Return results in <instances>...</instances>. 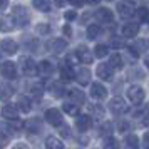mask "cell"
I'll list each match as a JSON object with an SVG mask.
<instances>
[{
    "label": "cell",
    "instance_id": "25",
    "mask_svg": "<svg viewBox=\"0 0 149 149\" xmlns=\"http://www.w3.org/2000/svg\"><path fill=\"white\" fill-rule=\"evenodd\" d=\"M137 30H139V25H136V24H127L122 32H124L126 37H134V35L137 34Z\"/></svg>",
    "mask_w": 149,
    "mask_h": 149
},
{
    "label": "cell",
    "instance_id": "32",
    "mask_svg": "<svg viewBox=\"0 0 149 149\" xmlns=\"http://www.w3.org/2000/svg\"><path fill=\"white\" fill-rule=\"evenodd\" d=\"M94 52L97 57H104V55H107V47L106 45H97V47L94 49Z\"/></svg>",
    "mask_w": 149,
    "mask_h": 149
},
{
    "label": "cell",
    "instance_id": "6",
    "mask_svg": "<svg viewBox=\"0 0 149 149\" xmlns=\"http://www.w3.org/2000/svg\"><path fill=\"white\" fill-rule=\"evenodd\" d=\"M127 97L131 99V101L134 102V104H139V102L144 99V91H142L141 87H137V86H134V87L129 89L127 92Z\"/></svg>",
    "mask_w": 149,
    "mask_h": 149
},
{
    "label": "cell",
    "instance_id": "18",
    "mask_svg": "<svg viewBox=\"0 0 149 149\" xmlns=\"http://www.w3.org/2000/svg\"><path fill=\"white\" fill-rule=\"evenodd\" d=\"M91 124H92V121H91V117H87V116H82V117L77 119V129H79L81 132H86V131L91 127Z\"/></svg>",
    "mask_w": 149,
    "mask_h": 149
},
{
    "label": "cell",
    "instance_id": "38",
    "mask_svg": "<svg viewBox=\"0 0 149 149\" xmlns=\"http://www.w3.org/2000/svg\"><path fill=\"white\" fill-rule=\"evenodd\" d=\"M65 19H67V20H74L75 19V12H65Z\"/></svg>",
    "mask_w": 149,
    "mask_h": 149
},
{
    "label": "cell",
    "instance_id": "23",
    "mask_svg": "<svg viewBox=\"0 0 149 149\" xmlns=\"http://www.w3.org/2000/svg\"><path fill=\"white\" fill-rule=\"evenodd\" d=\"M17 106H19V107H20V111H24V112H29V111L32 109V106H30V101H29L25 95H20V97H19Z\"/></svg>",
    "mask_w": 149,
    "mask_h": 149
},
{
    "label": "cell",
    "instance_id": "1",
    "mask_svg": "<svg viewBox=\"0 0 149 149\" xmlns=\"http://www.w3.org/2000/svg\"><path fill=\"white\" fill-rule=\"evenodd\" d=\"M12 19L14 22L19 25V27H25L29 24V12L25 7H22V5H15L14 7V14H12Z\"/></svg>",
    "mask_w": 149,
    "mask_h": 149
},
{
    "label": "cell",
    "instance_id": "3",
    "mask_svg": "<svg viewBox=\"0 0 149 149\" xmlns=\"http://www.w3.org/2000/svg\"><path fill=\"white\" fill-rule=\"evenodd\" d=\"M0 74H2V77H5V79H15V75H17L15 64L14 62H3L0 65Z\"/></svg>",
    "mask_w": 149,
    "mask_h": 149
},
{
    "label": "cell",
    "instance_id": "37",
    "mask_svg": "<svg viewBox=\"0 0 149 149\" xmlns=\"http://www.w3.org/2000/svg\"><path fill=\"white\" fill-rule=\"evenodd\" d=\"M8 5V0H0V12H3Z\"/></svg>",
    "mask_w": 149,
    "mask_h": 149
},
{
    "label": "cell",
    "instance_id": "24",
    "mask_svg": "<svg viewBox=\"0 0 149 149\" xmlns=\"http://www.w3.org/2000/svg\"><path fill=\"white\" fill-rule=\"evenodd\" d=\"M47 149H62L64 146H62V142L57 139V137H54V136H50V137H47Z\"/></svg>",
    "mask_w": 149,
    "mask_h": 149
},
{
    "label": "cell",
    "instance_id": "19",
    "mask_svg": "<svg viewBox=\"0 0 149 149\" xmlns=\"http://www.w3.org/2000/svg\"><path fill=\"white\" fill-rule=\"evenodd\" d=\"M25 127H27V131H30V132H39L42 129V122H40V119H29L27 121V124H25Z\"/></svg>",
    "mask_w": 149,
    "mask_h": 149
},
{
    "label": "cell",
    "instance_id": "43",
    "mask_svg": "<svg viewBox=\"0 0 149 149\" xmlns=\"http://www.w3.org/2000/svg\"><path fill=\"white\" fill-rule=\"evenodd\" d=\"M64 34L70 35V27H64Z\"/></svg>",
    "mask_w": 149,
    "mask_h": 149
},
{
    "label": "cell",
    "instance_id": "5",
    "mask_svg": "<svg viewBox=\"0 0 149 149\" xmlns=\"http://www.w3.org/2000/svg\"><path fill=\"white\" fill-rule=\"evenodd\" d=\"M0 49H2V52L12 55L19 50V45H17V42H14L12 39H3V40L0 42Z\"/></svg>",
    "mask_w": 149,
    "mask_h": 149
},
{
    "label": "cell",
    "instance_id": "30",
    "mask_svg": "<svg viewBox=\"0 0 149 149\" xmlns=\"http://www.w3.org/2000/svg\"><path fill=\"white\" fill-rule=\"evenodd\" d=\"M104 149H119V142L116 139H112V137H109L106 141V144H104Z\"/></svg>",
    "mask_w": 149,
    "mask_h": 149
},
{
    "label": "cell",
    "instance_id": "20",
    "mask_svg": "<svg viewBox=\"0 0 149 149\" xmlns=\"http://www.w3.org/2000/svg\"><path fill=\"white\" fill-rule=\"evenodd\" d=\"M97 19L101 22H111L112 20V12L109 10V8H101V10H97Z\"/></svg>",
    "mask_w": 149,
    "mask_h": 149
},
{
    "label": "cell",
    "instance_id": "11",
    "mask_svg": "<svg viewBox=\"0 0 149 149\" xmlns=\"http://www.w3.org/2000/svg\"><path fill=\"white\" fill-rule=\"evenodd\" d=\"M77 59L81 62H84V64H91L92 62V54L89 52V49L87 47H84V45H81V47L77 49Z\"/></svg>",
    "mask_w": 149,
    "mask_h": 149
},
{
    "label": "cell",
    "instance_id": "36",
    "mask_svg": "<svg viewBox=\"0 0 149 149\" xmlns=\"http://www.w3.org/2000/svg\"><path fill=\"white\" fill-rule=\"evenodd\" d=\"M137 14H139V17H141V20H149V12L146 10V8H139Z\"/></svg>",
    "mask_w": 149,
    "mask_h": 149
},
{
    "label": "cell",
    "instance_id": "16",
    "mask_svg": "<svg viewBox=\"0 0 149 149\" xmlns=\"http://www.w3.org/2000/svg\"><path fill=\"white\" fill-rule=\"evenodd\" d=\"M91 94L95 99H104L106 97V89H104V86L95 82V84H92V87H91Z\"/></svg>",
    "mask_w": 149,
    "mask_h": 149
},
{
    "label": "cell",
    "instance_id": "40",
    "mask_svg": "<svg viewBox=\"0 0 149 149\" xmlns=\"http://www.w3.org/2000/svg\"><path fill=\"white\" fill-rule=\"evenodd\" d=\"M14 149H29V148L25 146V144H15Z\"/></svg>",
    "mask_w": 149,
    "mask_h": 149
},
{
    "label": "cell",
    "instance_id": "26",
    "mask_svg": "<svg viewBox=\"0 0 149 149\" xmlns=\"http://www.w3.org/2000/svg\"><path fill=\"white\" fill-rule=\"evenodd\" d=\"M89 77H91V74H89L87 69H81L79 74H77V81L81 82L82 86H86V84L89 82Z\"/></svg>",
    "mask_w": 149,
    "mask_h": 149
},
{
    "label": "cell",
    "instance_id": "4",
    "mask_svg": "<svg viewBox=\"0 0 149 149\" xmlns=\"http://www.w3.org/2000/svg\"><path fill=\"white\" fill-rule=\"evenodd\" d=\"M20 62H22V69H24V72L27 75H35L37 74V64H35L30 57H22L20 59Z\"/></svg>",
    "mask_w": 149,
    "mask_h": 149
},
{
    "label": "cell",
    "instance_id": "7",
    "mask_svg": "<svg viewBox=\"0 0 149 149\" xmlns=\"http://www.w3.org/2000/svg\"><path fill=\"white\" fill-rule=\"evenodd\" d=\"M117 10L121 12L122 17H131V15L134 14V3H132V2H129V0H127V2L124 0V2H121V3L117 5Z\"/></svg>",
    "mask_w": 149,
    "mask_h": 149
},
{
    "label": "cell",
    "instance_id": "28",
    "mask_svg": "<svg viewBox=\"0 0 149 149\" xmlns=\"http://www.w3.org/2000/svg\"><path fill=\"white\" fill-rule=\"evenodd\" d=\"M111 67H116V69L122 67V59H121L119 54H114L112 57H111Z\"/></svg>",
    "mask_w": 149,
    "mask_h": 149
},
{
    "label": "cell",
    "instance_id": "9",
    "mask_svg": "<svg viewBox=\"0 0 149 149\" xmlns=\"http://www.w3.org/2000/svg\"><path fill=\"white\" fill-rule=\"evenodd\" d=\"M97 75L99 79H104V81H111L112 79V67L109 64H101L97 67Z\"/></svg>",
    "mask_w": 149,
    "mask_h": 149
},
{
    "label": "cell",
    "instance_id": "10",
    "mask_svg": "<svg viewBox=\"0 0 149 149\" xmlns=\"http://www.w3.org/2000/svg\"><path fill=\"white\" fill-rule=\"evenodd\" d=\"M12 94H14L12 86L3 81H0V101H8L12 97Z\"/></svg>",
    "mask_w": 149,
    "mask_h": 149
},
{
    "label": "cell",
    "instance_id": "21",
    "mask_svg": "<svg viewBox=\"0 0 149 149\" xmlns=\"http://www.w3.org/2000/svg\"><path fill=\"white\" fill-rule=\"evenodd\" d=\"M32 3H34V7L37 10H40V12H49L50 10V2L49 0H32Z\"/></svg>",
    "mask_w": 149,
    "mask_h": 149
},
{
    "label": "cell",
    "instance_id": "22",
    "mask_svg": "<svg viewBox=\"0 0 149 149\" xmlns=\"http://www.w3.org/2000/svg\"><path fill=\"white\" fill-rule=\"evenodd\" d=\"M50 92H52L54 97H62L65 91H64V86H62L61 82H54V84L50 86Z\"/></svg>",
    "mask_w": 149,
    "mask_h": 149
},
{
    "label": "cell",
    "instance_id": "27",
    "mask_svg": "<svg viewBox=\"0 0 149 149\" xmlns=\"http://www.w3.org/2000/svg\"><path fill=\"white\" fill-rule=\"evenodd\" d=\"M126 149H137V137L136 136H127L126 137Z\"/></svg>",
    "mask_w": 149,
    "mask_h": 149
},
{
    "label": "cell",
    "instance_id": "39",
    "mask_svg": "<svg viewBox=\"0 0 149 149\" xmlns=\"http://www.w3.org/2000/svg\"><path fill=\"white\" fill-rule=\"evenodd\" d=\"M92 111H94V114H95V116H99V117H102V114H104V111H102L101 107H94Z\"/></svg>",
    "mask_w": 149,
    "mask_h": 149
},
{
    "label": "cell",
    "instance_id": "33",
    "mask_svg": "<svg viewBox=\"0 0 149 149\" xmlns=\"http://www.w3.org/2000/svg\"><path fill=\"white\" fill-rule=\"evenodd\" d=\"M70 97L77 102H84V94L79 92V91H70Z\"/></svg>",
    "mask_w": 149,
    "mask_h": 149
},
{
    "label": "cell",
    "instance_id": "2",
    "mask_svg": "<svg viewBox=\"0 0 149 149\" xmlns=\"http://www.w3.org/2000/svg\"><path fill=\"white\" fill-rule=\"evenodd\" d=\"M45 119H47V122L49 124H52V126H62V114L57 111V109H47L45 111V116H44Z\"/></svg>",
    "mask_w": 149,
    "mask_h": 149
},
{
    "label": "cell",
    "instance_id": "29",
    "mask_svg": "<svg viewBox=\"0 0 149 149\" xmlns=\"http://www.w3.org/2000/svg\"><path fill=\"white\" fill-rule=\"evenodd\" d=\"M99 35V25H91L87 29V37L89 39H95Z\"/></svg>",
    "mask_w": 149,
    "mask_h": 149
},
{
    "label": "cell",
    "instance_id": "35",
    "mask_svg": "<svg viewBox=\"0 0 149 149\" xmlns=\"http://www.w3.org/2000/svg\"><path fill=\"white\" fill-rule=\"evenodd\" d=\"M32 94H34L35 99H40L42 97V87L40 86H34V87H32Z\"/></svg>",
    "mask_w": 149,
    "mask_h": 149
},
{
    "label": "cell",
    "instance_id": "8",
    "mask_svg": "<svg viewBox=\"0 0 149 149\" xmlns=\"http://www.w3.org/2000/svg\"><path fill=\"white\" fill-rule=\"evenodd\" d=\"M67 47V42L62 40V39H54L52 42H49V50L52 54H59V52H64V49Z\"/></svg>",
    "mask_w": 149,
    "mask_h": 149
},
{
    "label": "cell",
    "instance_id": "41",
    "mask_svg": "<svg viewBox=\"0 0 149 149\" xmlns=\"http://www.w3.org/2000/svg\"><path fill=\"white\" fill-rule=\"evenodd\" d=\"M65 2H67V0H55V3H57L59 7H64V5H65Z\"/></svg>",
    "mask_w": 149,
    "mask_h": 149
},
{
    "label": "cell",
    "instance_id": "45",
    "mask_svg": "<svg viewBox=\"0 0 149 149\" xmlns=\"http://www.w3.org/2000/svg\"><path fill=\"white\" fill-rule=\"evenodd\" d=\"M146 64H148V67H149V57H148V59H146Z\"/></svg>",
    "mask_w": 149,
    "mask_h": 149
},
{
    "label": "cell",
    "instance_id": "14",
    "mask_svg": "<svg viewBox=\"0 0 149 149\" xmlns=\"http://www.w3.org/2000/svg\"><path fill=\"white\" fill-rule=\"evenodd\" d=\"M52 70H54V65L49 61H42L40 64L37 65V74H40V75H50Z\"/></svg>",
    "mask_w": 149,
    "mask_h": 149
},
{
    "label": "cell",
    "instance_id": "44",
    "mask_svg": "<svg viewBox=\"0 0 149 149\" xmlns=\"http://www.w3.org/2000/svg\"><path fill=\"white\" fill-rule=\"evenodd\" d=\"M89 3H97V2H99V0H87Z\"/></svg>",
    "mask_w": 149,
    "mask_h": 149
},
{
    "label": "cell",
    "instance_id": "31",
    "mask_svg": "<svg viewBox=\"0 0 149 149\" xmlns=\"http://www.w3.org/2000/svg\"><path fill=\"white\" fill-rule=\"evenodd\" d=\"M64 111H65L67 114L75 116L77 112H79V107H77V106H74V104H64Z\"/></svg>",
    "mask_w": 149,
    "mask_h": 149
},
{
    "label": "cell",
    "instance_id": "42",
    "mask_svg": "<svg viewBox=\"0 0 149 149\" xmlns=\"http://www.w3.org/2000/svg\"><path fill=\"white\" fill-rule=\"evenodd\" d=\"M70 2H72L74 5H82V3H84V0H70Z\"/></svg>",
    "mask_w": 149,
    "mask_h": 149
},
{
    "label": "cell",
    "instance_id": "12",
    "mask_svg": "<svg viewBox=\"0 0 149 149\" xmlns=\"http://www.w3.org/2000/svg\"><path fill=\"white\" fill-rule=\"evenodd\" d=\"M2 116L7 117V119H17L19 109H17V106H14V104H7V106H3V109H2Z\"/></svg>",
    "mask_w": 149,
    "mask_h": 149
},
{
    "label": "cell",
    "instance_id": "46",
    "mask_svg": "<svg viewBox=\"0 0 149 149\" xmlns=\"http://www.w3.org/2000/svg\"><path fill=\"white\" fill-rule=\"evenodd\" d=\"M0 149H2V148H0Z\"/></svg>",
    "mask_w": 149,
    "mask_h": 149
},
{
    "label": "cell",
    "instance_id": "17",
    "mask_svg": "<svg viewBox=\"0 0 149 149\" xmlns=\"http://www.w3.org/2000/svg\"><path fill=\"white\" fill-rule=\"evenodd\" d=\"M61 77L64 81H72L74 79V70L70 69L69 64H62L61 65Z\"/></svg>",
    "mask_w": 149,
    "mask_h": 149
},
{
    "label": "cell",
    "instance_id": "15",
    "mask_svg": "<svg viewBox=\"0 0 149 149\" xmlns=\"http://www.w3.org/2000/svg\"><path fill=\"white\" fill-rule=\"evenodd\" d=\"M111 111H112V112H116V114H121V112H124V111H126V104H124V101H122V99H119V97L112 99V101H111Z\"/></svg>",
    "mask_w": 149,
    "mask_h": 149
},
{
    "label": "cell",
    "instance_id": "13",
    "mask_svg": "<svg viewBox=\"0 0 149 149\" xmlns=\"http://www.w3.org/2000/svg\"><path fill=\"white\" fill-rule=\"evenodd\" d=\"M15 22L12 19V15H5V17H2V20H0V30L2 32H10V30H14V25Z\"/></svg>",
    "mask_w": 149,
    "mask_h": 149
},
{
    "label": "cell",
    "instance_id": "34",
    "mask_svg": "<svg viewBox=\"0 0 149 149\" xmlns=\"http://www.w3.org/2000/svg\"><path fill=\"white\" fill-rule=\"evenodd\" d=\"M37 32L39 34H49L50 32V27H49L47 24H39L37 25Z\"/></svg>",
    "mask_w": 149,
    "mask_h": 149
}]
</instances>
